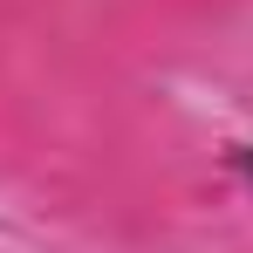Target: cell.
<instances>
[{"label":"cell","mask_w":253,"mask_h":253,"mask_svg":"<svg viewBox=\"0 0 253 253\" xmlns=\"http://www.w3.org/2000/svg\"><path fill=\"white\" fill-rule=\"evenodd\" d=\"M233 178L253 192V144H233Z\"/></svg>","instance_id":"6da1fadb"}]
</instances>
